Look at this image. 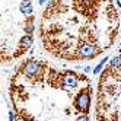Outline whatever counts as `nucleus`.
I'll return each mask as SVG.
<instances>
[{
	"label": "nucleus",
	"instance_id": "11",
	"mask_svg": "<svg viewBox=\"0 0 121 121\" xmlns=\"http://www.w3.org/2000/svg\"><path fill=\"white\" fill-rule=\"evenodd\" d=\"M9 121H15V114H13V111H9Z\"/></svg>",
	"mask_w": 121,
	"mask_h": 121
},
{
	"label": "nucleus",
	"instance_id": "12",
	"mask_svg": "<svg viewBox=\"0 0 121 121\" xmlns=\"http://www.w3.org/2000/svg\"><path fill=\"white\" fill-rule=\"evenodd\" d=\"M91 70H92V69H91L89 66H88V67H85V72H86V73H88V72H91Z\"/></svg>",
	"mask_w": 121,
	"mask_h": 121
},
{
	"label": "nucleus",
	"instance_id": "1",
	"mask_svg": "<svg viewBox=\"0 0 121 121\" xmlns=\"http://www.w3.org/2000/svg\"><path fill=\"white\" fill-rule=\"evenodd\" d=\"M73 107L79 112L88 115V111L91 108V92H89V89H82L79 93L76 95Z\"/></svg>",
	"mask_w": 121,
	"mask_h": 121
},
{
	"label": "nucleus",
	"instance_id": "13",
	"mask_svg": "<svg viewBox=\"0 0 121 121\" xmlns=\"http://www.w3.org/2000/svg\"><path fill=\"white\" fill-rule=\"evenodd\" d=\"M45 2H47V0H39V4H44Z\"/></svg>",
	"mask_w": 121,
	"mask_h": 121
},
{
	"label": "nucleus",
	"instance_id": "14",
	"mask_svg": "<svg viewBox=\"0 0 121 121\" xmlns=\"http://www.w3.org/2000/svg\"><path fill=\"white\" fill-rule=\"evenodd\" d=\"M22 2H23V3H29V2H31V0H22Z\"/></svg>",
	"mask_w": 121,
	"mask_h": 121
},
{
	"label": "nucleus",
	"instance_id": "9",
	"mask_svg": "<svg viewBox=\"0 0 121 121\" xmlns=\"http://www.w3.org/2000/svg\"><path fill=\"white\" fill-rule=\"evenodd\" d=\"M34 31H35V26H34V23H32V22H29V23L25 25V34H26V35L31 37Z\"/></svg>",
	"mask_w": 121,
	"mask_h": 121
},
{
	"label": "nucleus",
	"instance_id": "10",
	"mask_svg": "<svg viewBox=\"0 0 121 121\" xmlns=\"http://www.w3.org/2000/svg\"><path fill=\"white\" fill-rule=\"evenodd\" d=\"M74 121H89V117L86 115V114H80L79 117H77Z\"/></svg>",
	"mask_w": 121,
	"mask_h": 121
},
{
	"label": "nucleus",
	"instance_id": "6",
	"mask_svg": "<svg viewBox=\"0 0 121 121\" xmlns=\"http://www.w3.org/2000/svg\"><path fill=\"white\" fill-rule=\"evenodd\" d=\"M31 45H32V37L25 35V37L21 39V47H22V50H28Z\"/></svg>",
	"mask_w": 121,
	"mask_h": 121
},
{
	"label": "nucleus",
	"instance_id": "15",
	"mask_svg": "<svg viewBox=\"0 0 121 121\" xmlns=\"http://www.w3.org/2000/svg\"><path fill=\"white\" fill-rule=\"evenodd\" d=\"M83 2H89V0H83Z\"/></svg>",
	"mask_w": 121,
	"mask_h": 121
},
{
	"label": "nucleus",
	"instance_id": "5",
	"mask_svg": "<svg viewBox=\"0 0 121 121\" xmlns=\"http://www.w3.org/2000/svg\"><path fill=\"white\" fill-rule=\"evenodd\" d=\"M19 9H21V12L25 15V16H29L32 12H34V7H32V4H31V2L29 3H21V7H19Z\"/></svg>",
	"mask_w": 121,
	"mask_h": 121
},
{
	"label": "nucleus",
	"instance_id": "8",
	"mask_svg": "<svg viewBox=\"0 0 121 121\" xmlns=\"http://www.w3.org/2000/svg\"><path fill=\"white\" fill-rule=\"evenodd\" d=\"M109 66L114 69V70H117V69H121V56H117V57L112 58L111 63H109Z\"/></svg>",
	"mask_w": 121,
	"mask_h": 121
},
{
	"label": "nucleus",
	"instance_id": "4",
	"mask_svg": "<svg viewBox=\"0 0 121 121\" xmlns=\"http://www.w3.org/2000/svg\"><path fill=\"white\" fill-rule=\"evenodd\" d=\"M79 85V77L74 73H66L61 79V86L64 89H74Z\"/></svg>",
	"mask_w": 121,
	"mask_h": 121
},
{
	"label": "nucleus",
	"instance_id": "7",
	"mask_svg": "<svg viewBox=\"0 0 121 121\" xmlns=\"http://www.w3.org/2000/svg\"><path fill=\"white\" fill-rule=\"evenodd\" d=\"M108 58H109V57L107 56V57H104V58L101 60V61L98 63V66H96V67H95L93 70H92V72H93V74H99V73H101V70H102V69H104V66L107 64V61H108Z\"/></svg>",
	"mask_w": 121,
	"mask_h": 121
},
{
	"label": "nucleus",
	"instance_id": "2",
	"mask_svg": "<svg viewBox=\"0 0 121 121\" xmlns=\"http://www.w3.org/2000/svg\"><path fill=\"white\" fill-rule=\"evenodd\" d=\"M98 53H99V48L95 47L93 44H91V42H83V44L79 47V50H77V54H79V57H82V58H92Z\"/></svg>",
	"mask_w": 121,
	"mask_h": 121
},
{
	"label": "nucleus",
	"instance_id": "3",
	"mask_svg": "<svg viewBox=\"0 0 121 121\" xmlns=\"http://www.w3.org/2000/svg\"><path fill=\"white\" fill-rule=\"evenodd\" d=\"M41 69H42L41 63L35 61V60H31V61H28L26 64L23 66L22 73H23V76H26V77H35L41 72Z\"/></svg>",
	"mask_w": 121,
	"mask_h": 121
}]
</instances>
